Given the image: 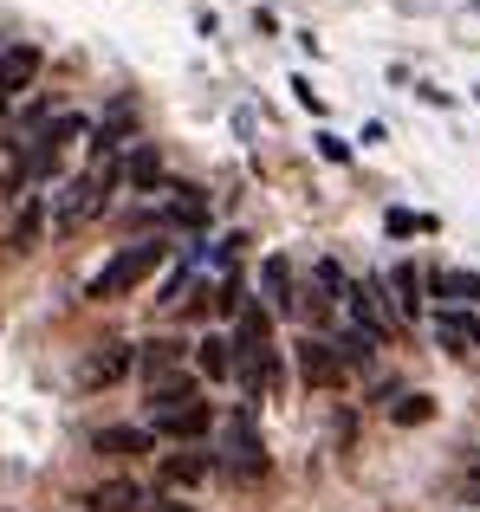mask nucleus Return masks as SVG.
Segmentation results:
<instances>
[{
  "label": "nucleus",
  "mask_w": 480,
  "mask_h": 512,
  "mask_svg": "<svg viewBox=\"0 0 480 512\" xmlns=\"http://www.w3.org/2000/svg\"><path fill=\"white\" fill-rule=\"evenodd\" d=\"M163 260H169V240H137V247H124L98 279H91V299H124V292H137Z\"/></svg>",
  "instance_id": "f257e3e1"
},
{
  "label": "nucleus",
  "mask_w": 480,
  "mask_h": 512,
  "mask_svg": "<svg viewBox=\"0 0 480 512\" xmlns=\"http://www.w3.org/2000/svg\"><path fill=\"white\" fill-rule=\"evenodd\" d=\"M111 182H117V169H111V163H98L91 175H78V182L65 188V201H59V227H78L85 214H98V208H104V195H111Z\"/></svg>",
  "instance_id": "f03ea898"
},
{
  "label": "nucleus",
  "mask_w": 480,
  "mask_h": 512,
  "mask_svg": "<svg viewBox=\"0 0 480 512\" xmlns=\"http://www.w3.org/2000/svg\"><path fill=\"white\" fill-rule=\"evenodd\" d=\"M221 461H228V474H234V480H253V474H266L260 435H253V422H247V415H234V422H228V448H221Z\"/></svg>",
  "instance_id": "7ed1b4c3"
},
{
  "label": "nucleus",
  "mask_w": 480,
  "mask_h": 512,
  "mask_svg": "<svg viewBox=\"0 0 480 512\" xmlns=\"http://www.w3.org/2000/svg\"><path fill=\"white\" fill-rule=\"evenodd\" d=\"M299 376H305L312 389H331V383H344V357H338L325 338H305V344H299Z\"/></svg>",
  "instance_id": "20e7f679"
},
{
  "label": "nucleus",
  "mask_w": 480,
  "mask_h": 512,
  "mask_svg": "<svg viewBox=\"0 0 480 512\" xmlns=\"http://www.w3.org/2000/svg\"><path fill=\"white\" fill-rule=\"evenodd\" d=\"M124 370H130V344H104V350H91V357L78 363V383L98 389V383H117Z\"/></svg>",
  "instance_id": "39448f33"
},
{
  "label": "nucleus",
  "mask_w": 480,
  "mask_h": 512,
  "mask_svg": "<svg viewBox=\"0 0 480 512\" xmlns=\"http://www.w3.org/2000/svg\"><path fill=\"white\" fill-rule=\"evenodd\" d=\"M39 78V46H7L0 52V98L7 91H26Z\"/></svg>",
  "instance_id": "423d86ee"
},
{
  "label": "nucleus",
  "mask_w": 480,
  "mask_h": 512,
  "mask_svg": "<svg viewBox=\"0 0 480 512\" xmlns=\"http://www.w3.org/2000/svg\"><path fill=\"white\" fill-rule=\"evenodd\" d=\"M150 422H156V435H169V441H202L208 435V409H202V402L169 409V415H150Z\"/></svg>",
  "instance_id": "0eeeda50"
},
{
  "label": "nucleus",
  "mask_w": 480,
  "mask_h": 512,
  "mask_svg": "<svg viewBox=\"0 0 480 512\" xmlns=\"http://www.w3.org/2000/svg\"><path fill=\"white\" fill-rule=\"evenodd\" d=\"M91 448L98 454H143V448H156V428H98Z\"/></svg>",
  "instance_id": "6e6552de"
},
{
  "label": "nucleus",
  "mask_w": 480,
  "mask_h": 512,
  "mask_svg": "<svg viewBox=\"0 0 480 512\" xmlns=\"http://www.w3.org/2000/svg\"><path fill=\"white\" fill-rule=\"evenodd\" d=\"M195 402V376H163V383H150V415H169V409H189Z\"/></svg>",
  "instance_id": "1a4fd4ad"
},
{
  "label": "nucleus",
  "mask_w": 480,
  "mask_h": 512,
  "mask_svg": "<svg viewBox=\"0 0 480 512\" xmlns=\"http://www.w3.org/2000/svg\"><path fill=\"white\" fill-rule=\"evenodd\" d=\"M435 338H442V350H455V357H468V350H480V325L461 312H442V325H435Z\"/></svg>",
  "instance_id": "9d476101"
},
{
  "label": "nucleus",
  "mask_w": 480,
  "mask_h": 512,
  "mask_svg": "<svg viewBox=\"0 0 480 512\" xmlns=\"http://www.w3.org/2000/svg\"><path fill=\"white\" fill-rule=\"evenodd\" d=\"M208 480V454H169L163 461V487H202Z\"/></svg>",
  "instance_id": "9b49d317"
},
{
  "label": "nucleus",
  "mask_w": 480,
  "mask_h": 512,
  "mask_svg": "<svg viewBox=\"0 0 480 512\" xmlns=\"http://www.w3.org/2000/svg\"><path fill=\"white\" fill-rule=\"evenodd\" d=\"M260 279H266V305H273V312H292V273H286V260H266L260 266Z\"/></svg>",
  "instance_id": "f8f14e48"
},
{
  "label": "nucleus",
  "mask_w": 480,
  "mask_h": 512,
  "mask_svg": "<svg viewBox=\"0 0 480 512\" xmlns=\"http://www.w3.org/2000/svg\"><path fill=\"white\" fill-rule=\"evenodd\" d=\"M195 363H202V376H234V338H208L202 350H195Z\"/></svg>",
  "instance_id": "ddd939ff"
},
{
  "label": "nucleus",
  "mask_w": 480,
  "mask_h": 512,
  "mask_svg": "<svg viewBox=\"0 0 480 512\" xmlns=\"http://www.w3.org/2000/svg\"><path fill=\"white\" fill-rule=\"evenodd\" d=\"M176 363H182V350L169 344V338L143 344V376H150V383H163V376H176Z\"/></svg>",
  "instance_id": "4468645a"
},
{
  "label": "nucleus",
  "mask_w": 480,
  "mask_h": 512,
  "mask_svg": "<svg viewBox=\"0 0 480 512\" xmlns=\"http://www.w3.org/2000/svg\"><path fill=\"white\" fill-rule=\"evenodd\" d=\"M435 299L474 305V299H480V279H474V273H435Z\"/></svg>",
  "instance_id": "2eb2a0df"
},
{
  "label": "nucleus",
  "mask_w": 480,
  "mask_h": 512,
  "mask_svg": "<svg viewBox=\"0 0 480 512\" xmlns=\"http://www.w3.org/2000/svg\"><path fill=\"white\" fill-rule=\"evenodd\" d=\"M130 506H137V487H130V480H111V487L91 493V512H130Z\"/></svg>",
  "instance_id": "dca6fc26"
},
{
  "label": "nucleus",
  "mask_w": 480,
  "mask_h": 512,
  "mask_svg": "<svg viewBox=\"0 0 480 512\" xmlns=\"http://www.w3.org/2000/svg\"><path fill=\"white\" fill-rule=\"evenodd\" d=\"M429 415H435L429 396H403V402L390 409V422H396V428H416V422H429Z\"/></svg>",
  "instance_id": "f3484780"
},
{
  "label": "nucleus",
  "mask_w": 480,
  "mask_h": 512,
  "mask_svg": "<svg viewBox=\"0 0 480 512\" xmlns=\"http://www.w3.org/2000/svg\"><path fill=\"white\" fill-rule=\"evenodd\" d=\"M396 305L416 318V305H422V292H416V266H396Z\"/></svg>",
  "instance_id": "a211bd4d"
},
{
  "label": "nucleus",
  "mask_w": 480,
  "mask_h": 512,
  "mask_svg": "<svg viewBox=\"0 0 480 512\" xmlns=\"http://www.w3.org/2000/svg\"><path fill=\"white\" fill-rule=\"evenodd\" d=\"M156 175H163V163H156V150H137V156H130V182H137V188H150Z\"/></svg>",
  "instance_id": "6ab92c4d"
},
{
  "label": "nucleus",
  "mask_w": 480,
  "mask_h": 512,
  "mask_svg": "<svg viewBox=\"0 0 480 512\" xmlns=\"http://www.w3.org/2000/svg\"><path fill=\"white\" fill-rule=\"evenodd\" d=\"M383 338H370V331H344V363H370V350Z\"/></svg>",
  "instance_id": "aec40b11"
},
{
  "label": "nucleus",
  "mask_w": 480,
  "mask_h": 512,
  "mask_svg": "<svg viewBox=\"0 0 480 512\" xmlns=\"http://www.w3.org/2000/svg\"><path fill=\"white\" fill-rule=\"evenodd\" d=\"M318 286H325L331 299H351V279L338 273V260H318Z\"/></svg>",
  "instance_id": "412c9836"
},
{
  "label": "nucleus",
  "mask_w": 480,
  "mask_h": 512,
  "mask_svg": "<svg viewBox=\"0 0 480 512\" xmlns=\"http://www.w3.org/2000/svg\"><path fill=\"white\" fill-rule=\"evenodd\" d=\"M383 227H390V234H422V227H435V221H429V214H409V208H390Z\"/></svg>",
  "instance_id": "4be33fe9"
},
{
  "label": "nucleus",
  "mask_w": 480,
  "mask_h": 512,
  "mask_svg": "<svg viewBox=\"0 0 480 512\" xmlns=\"http://www.w3.org/2000/svg\"><path fill=\"white\" fill-rule=\"evenodd\" d=\"M13 240H20V247H33V240H39V214H20V227H13Z\"/></svg>",
  "instance_id": "5701e85b"
},
{
  "label": "nucleus",
  "mask_w": 480,
  "mask_h": 512,
  "mask_svg": "<svg viewBox=\"0 0 480 512\" xmlns=\"http://www.w3.org/2000/svg\"><path fill=\"white\" fill-rule=\"evenodd\" d=\"M150 512H189V506H169V500H156V506H150Z\"/></svg>",
  "instance_id": "b1692460"
}]
</instances>
